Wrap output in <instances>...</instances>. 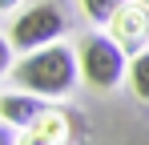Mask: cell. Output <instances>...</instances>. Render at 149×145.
<instances>
[{"mask_svg": "<svg viewBox=\"0 0 149 145\" xmlns=\"http://www.w3.org/2000/svg\"><path fill=\"white\" fill-rule=\"evenodd\" d=\"M77 77H81L77 48H65V45H45L12 65V85H20L24 93H36V97H65L77 85Z\"/></svg>", "mask_w": 149, "mask_h": 145, "instance_id": "1", "label": "cell"}, {"mask_svg": "<svg viewBox=\"0 0 149 145\" xmlns=\"http://www.w3.org/2000/svg\"><path fill=\"white\" fill-rule=\"evenodd\" d=\"M77 61H81V77L93 89H113L121 81V72H129L125 48L105 32H85L77 40Z\"/></svg>", "mask_w": 149, "mask_h": 145, "instance_id": "2", "label": "cell"}, {"mask_svg": "<svg viewBox=\"0 0 149 145\" xmlns=\"http://www.w3.org/2000/svg\"><path fill=\"white\" fill-rule=\"evenodd\" d=\"M65 24L69 20L61 12V4H32V8H24L12 20L8 40H12V48H20V52H36V48H45V45H56L61 32H65Z\"/></svg>", "mask_w": 149, "mask_h": 145, "instance_id": "3", "label": "cell"}, {"mask_svg": "<svg viewBox=\"0 0 149 145\" xmlns=\"http://www.w3.org/2000/svg\"><path fill=\"white\" fill-rule=\"evenodd\" d=\"M109 28H113V40L121 48H133V45H141L145 40V32H149V4H125L121 12L109 20Z\"/></svg>", "mask_w": 149, "mask_h": 145, "instance_id": "4", "label": "cell"}, {"mask_svg": "<svg viewBox=\"0 0 149 145\" xmlns=\"http://www.w3.org/2000/svg\"><path fill=\"white\" fill-rule=\"evenodd\" d=\"M0 117L8 125H36L45 117V105L36 93H8V97H0Z\"/></svg>", "mask_w": 149, "mask_h": 145, "instance_id": "5", "label": "cell"}, {"mask_svg": "<svg viewBox=\"0 0 149 145\" xmlns=\"http://www.w3.org/2000/svg\"><path fill=\"white\" fill-rule=\"evenodd\" d=\"M129 89L141 97V101H149V48H141L129 61Z\"/></svg>", "mask_w": 149, "mask_h": 145, "instance_id": "6", "label": "cell"}, {"mask_svg": "<svg viewBox=\"0 0 149 145\" xmlns=\"http://www.w3.org/2000/svg\"><path fill=\"white\" fill-rule=\"evenodd\" d=\"M125 4H129V0H81L85 16H89V20H97V24H109Z\"/></svg>", "mask_w": 149, "mask_h": 145, "instance_id": "7", "label": "cell"}, {"mask_svg": "<svg viewBox=\"0 0 149 145\" xmlns=\"http://www.w3.org/2000/svg\"><path fill=\"white\" fill-rule=\"evenodd\" d=\"M12 40H4V36H0V72H12Z\"/></svg>", "mask_w": 149, "mask_h": 145, "instance_id": "8", "label": "cell"}, {"mask_svg": "<svg viewBox=\"0 0 149 145\" xmlns=\"http://www.w3.org/2000/svg\"><path fill=\"white\" fill-rule=\"evenodd\" d=\"M0 145H16V137H12V129H8V125H0Z\"/></svg>", "mask_w": 149, "mask_h": 145, "instance_id": "9", "label": "cell"}, {"mask_svg": "<svg viewBox=\"0 0 149 145\" xmlns=\"http://www.w3.org/2000/svg\"><path fill=\"white\" fill-rule=\"evenodd\" d=\"M16 4H20V0H0V12H12Z\"/></svg>", "mask_w": 149, "mask_h": 145, "instance_id": "10", "label": "cell"}, {"mask_svg": "<svg viewBox=\"0 0 149 145\" xmlns=\"http://www.w3.org/2000/svg\"><path fill=\"white\" fill-rule=\"evenodd\" d=\"M141 4H149V0H141Z\"/></svg>", "mask_w": 149, "mask_h": 145, "instance_id": "11", "label": "cell"}]
</instances>
